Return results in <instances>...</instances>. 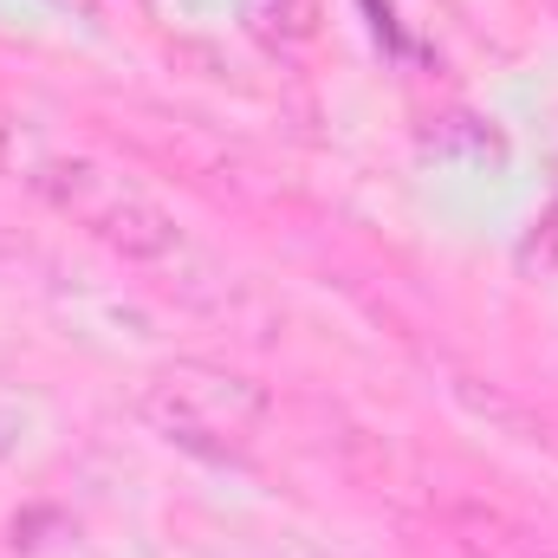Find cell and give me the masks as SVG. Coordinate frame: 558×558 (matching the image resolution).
<instances>
[{"instance_id":"7a4b0ae2","label":"cell","mask_w":558,"mask_h":558,"mask_svg":"<svg viewBox=\"0 0 558 558\" xmlns=\"http://www.w3.org/2000/svg\"><path fill=\"white\" fill-rule=\"evenodd\" d=\"M143 416L195 454H241L267 416V397H260V384H247L234 371L175 364L143 390Z\"/></svg>"},{"instance_id":"6da1fadb","label":"cell","mask_w":558,"mask_h":558,"mask_svg":"<svg viewBox=\"0 0 558 558\" xmlns=\"http://www.w3.org/2000/svg\"><path fill=\"white\" fill-rule=\"evenodd\" d=\"M26 182H33L59 215H72L85 234H98L105 247H118V254H131V260H162V254H175V241H182L175 215H169L149 189H137L131 175H118V169H105V162H92V156H39Z\"/></svg>"},{"instance_id":"3957f363","label":"cell","mask_w":558,"mask_h":558,"mask_svg":"<svg viewBox=\"0 0 558 558\" xmlns=\"http://www.w3.org/2000/svg\"><path fill=\"white\" fill-rule=\"evenodd\" d=\"M33 162H39V143H33V124L0 98V169H20V175H33Z\"/></svg>"}]
</instances>
